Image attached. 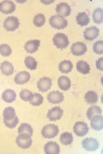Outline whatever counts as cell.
I'll return each mask as SVG.
<instances>
[{
  "label": "cell",
  "instance_id": "cell-22",
  "mask_svg": "<svg viewBox=\"0 0 103 154\" xmlns=\"http://www.w3.org/2000/svg\"><path fill=\"white\" fill-rule=\"evenodd\" d=\"M16 96L15 92L11 89L6 90L2 94V98L3 100L8 103L14 101L15 100Z\"/></svg>",
  "mask_w": 103,
  "mask_h": 154
},
{
  "label": "cell",
  "instance_id": "cell-11",
  "mask_svg": "<svg viewBox=\"0 0 103 154\" xmlns=\"http://www.w3.org/2000/svg\"><path fill=\"white\" fill-rule=\"evenodd\" d=\"M37 84L39 91L43 93L47 92L51 88L52 85V80L49 77H44L39 79Z\"/></svg>",
  "mask_w": 103,
  "mask_h": 154
},
{
  "label": "cell",
  "instance_id": "cell-37",
  "mask_svg": "<svg viewBox=\"0 0 103 154\" xmlns=\"http://www.w3.org/2000/svg\"><path fill=\"white\" fill-rule=\"evenodd\" d=\"M103 57L99 58L96 62V68L99 70L103 71Z\"/></svg>",
  "mask_w": 103,
  "mask_h": 154
},
{
  "label": "cell",
  "instance_id": "cell-32",
  "mask_svg": "<svg viewBox=\"0 0 103 154\" xmlns=\"http://www.w3.org/2000/svg\"><path fill=\"white\" fill-rule=\"evenodd\" d=\"M44 99L43 97L40 93H35L33 94L32 98L29 101V102L33 106H39L43 102Z\"/></svg>",
  "mask_w": 103,
  "mask_h": 154
},
{
  "label": "cell",
  "instance_id": "cell-34",
  "mask_svg": "<svg viewBox=\"0 0 103 154\" xmlns=\"http://www.w3.org/2000/svg\"><path fill=\"white\" fill-rule=\"evenodd\" d=\"M20 97L23 100L27 102L30 101L32 99L33 94L32 92L27 89H22L20 93Z\"/></svg>",
  "mask_w": 103,
  "mask_h": 154
},
{
  "label": "cell",
  "instance_id": "cell-13",
  "mask_svg": "<svg viewBox=\"0 0 103 154\" xmlns=\"http://www.w3.org/2000/svg\"><path fill=\"white\" fill-rule=\"evenodd\" d=\"M64 96L63 93L58 91H53L47 94V99L52 104H59L64 100Z\"/></svg>",
  "mask_w": 103,
  "mask_h": 154
},
{
  "label": "cell",
  "instance_id": "cell-15",
  "mask_svg": "<svg viewBox=\"0 0 103 154\" xmlns=\"http://www.w3.org/2000/svg\"><path fill=\"white\" fill-rule=\"evenodd\" d=\"M44 152L46 154H58L60 152L59 146L56 142L51 141L45 145Z\"/></svg>",
  "mask_w": 103,
  "mask_h": 154
},
{
  "label": "cell",
  "instance_id": "cell-7",
  "mask_svg": "<svg viewBox=\"0 0 103 154\" xmlns=\"http://www.w3.org/2000/svg\"><path fill=\"white\" fill-rule=\"evenodd\" d=\"M82 147L88 151H95L99 145L98 142L95 139L87 138L83 139L81 143Z\"/></svg>",
  "mask_w": 103,
  "mask_h": 154
},
{
  "label": "cell",
  "instance_id": "cell-31",
  "mask_svg": "<svg viewBox=\"0 0 103 154\" xmlns=\"http://www.w3.org/2000/svg\"><path fill=\"white\" fill-rule=\"evenodd\" d=\"M24 63L27 68L31 70L36 69L37 62L32 57L29 56L25 57Z\"/></svg>",
  "mask_w": 103,
  "mask_h": 154
},
{
  "label": "cell",
  "instance_id": "cell-23",
  "mask_svg": "<svg viewBox=\"0 0 103 154\" xmlns=\"http://www.w3.org/2000/svg\"><path fill=\"white\" fill-rule=\"evenodd\" d=\"M73 67V65L70 61L64 60L59 63L58 69L62 73L67 74L71 71Z\"/></svg>",
  "mask_w": 103,
  "mask_h": 154
},
{
  "label": "cell",
  "instance_id": "cell-25",
  "mask_svg": "<svg viewBox=\"0 0 103 154\" xmlns=\"http://www.w3.org/2000/svg\"><path fill=\"white\" fill-rule=\"evenodd\" d=\"M77 70L83 74H86L89 73L90 68L89 64L82 60L79 61L76 63Z\"/></svg>",
  "mask_w": 103,
  "mask_h": 154
},
{
  "label": "cell",
  "instance_id": "cell-35",
  "mask_svg": "<svg viewBox=\"0 0 103 154\" xmlns=\"http://www.w3.org/2000/svg\"><path fill=\"white\" fill-rule=\"evenodd\" d=\"M12 53V50L10 46L6 44L0 45V54L4 57L8 56Z\"/></svg>",
  "mask_w": 103,
  "mask_h": 154
},
{
  "label": "cell",
  "instance_id": "cell-10",
  "mask_svg": "<svg viewBox=\"0 0 103 154\" xmlns=\"http://www.w3.org/2000/svg\"><path fill=\"white\" fill-rule=\"evenodd\" d=\"M63 111L60 107L55 106L48 110L47 115V118L51 121H56L59 120L61 117Z\"/></svg>",
  "mask_w": 103,
  "mask_h": 154
},
{
  "label": "cell",
  "instance_id": "cell-26",
  "mask_svg": "<svg viewBox=\"0 0 103 154\" xmlns=\"http://www.w3.org/2000/svg\"><path fill=\"white\" fill-rule=\"evenodd\" d=\"M93 20L95 23L97 24L102 22L103 10L100 8H97L93 11L92 14Z\"/></svg>",
  "mask_w": 103,
  "mask_h": 154
},
{
  "label": "cell",
  "instance_id": "cell-8",
  "mask_svg": "<svg viewBox=\"0 0 103 154\" xmlns=\"http://www.w3.org/2000/svg\"><path fill=\"white\" fill-rule=\"evenodd\" d=\"M73 131L76 135L83 137L89 131V128L87 124L83 122H76L73 128Z\"/></svg>",
  "mask_w": 103,
  "mask_h": 154
},
{
  "label": "cell",
  "instance_id": "cell-21",
  "mask_svg": "<svg viewBox=\"0 0 103 154\" xmlns=\"http://www.w3.org/2000/svg\"><path fill=\"white\" fill-rule=\"evenodd\" d=\"M58 84L59 88L61 90L66 91L70 88L71 85V81L67 76H62L58 79Z\"/></svg>",
  "mask_w": 103,
  "mask_h": 154
},
{
  "label": "cell",
  "instance_id": "cell-3",
  "mask_svg": "<svg viewBox=\"0 0 103 154\" xmlns=\"http://www.w3.org/2000/svg\"><path fill=\"white\" fill-rule=\"evenodd\" d=\"M54 45L58 49H66L70 43L67 36L64 33H57L53 38Z\"/></svg>",
  "mask_w": 103,
  "mask_h": 154
},
{
  "label": "cell",
  "instance_id": "cell-4",
  "mask_svg": "<svg viewBox=\"0 0 103 154\" xmlns=\"http://www.w3.org/2000/svg\"><path fill=\"white\" fill-rule=\"evenodd\" d=\"M15 142L18 147L26 149L31 146L32 141L30 135L27 133H22L20 134L16 137Z\"/></svg>",
  "mask_w": 103,
  "mask_h": 154
},
{
  "label": "cell",
  "instance_id": "cell-28",
  "mask_svg": "<svg viewBox=\"0 0 103 154\" xmlns=\"http://www.w3.org/2000/svg\"><path fill=\"white\" fill-rule=\"evenodd\" d=\"M73 141L72 135L71 133L64 132L61 135L60 141L62 144L65 145L71 144Z\"/></svg>",
  "mask_w": 103,
  "mask_h": 154
},
{
  "label": "cell",
  "instance_id": "cell-29",
  "mask_svg": "<svg viewBox=\"0 0 103 154\" xmlns=\"http://www.w3.org/2000/svg\"><path fill=\"white\" fill-rule=\"evenodd\" d=\"M102 110L100 107L96 105L92 106L88 109L86 115L89 120H90L92 118L96 115L101 114Z\"/></svg>",
  "mask_w": 103,
  "mask_h": 154
},
{
  "label": "cell",
  "instance_id": "cell-9",
  "mask_svg": "<svg viewBox=\"0 0 103 154\" xmlns=\"http://www.w3.org/2000/svg\"><path fill=\"white\" fill-rule=\"evenodd\" d=\"M71 52L73 55L80 56L84 54L87 51L86 45L83 42L73 43L71 47Z\"/></svg>",
  "mask_w": 103,
  "mask_h": 154
},
{
  "label": "cell",
  "instance_id": "cell-14",
  "mask_svg": "<svg viewBox=\"0 0 103 154\" xmlns=\"http://www.w3.org/2000/svg\"><path fill=\"white\" fill-rule=\"evenodd\" d=\"M99 30L96 26H91L85 29L83 32L85 39L91 41L96 39L99 35Z\"/></svg>",
  "mask_w": 103,
  "mask_h": 154
},
{
  "label": "cell",
  "instance_id": "cell-12",
  "mask_svg": "<svg viewBox=\"0 0 103 154\" xmlns=\"http://www.w3.org/2000/svg\"><path fill=\"white\" fill-rule=\"evenodd\" d=\"M15 9V5L11 1L5 0L0 3V12L4 14H11Z\"/></svg>",
  "mask_w": 103,
  "mask_h": 154
},
{
  "label": "cell",
  "instance_id": "cell-6",
  "mask_svg": "<svg viewBox=\"0 0 103 154\" xmlns=\"http://www.w3.org/2000/svg\"><path fill=\"white\" fill-rule=\"evenodd\" d=\"M20 23L19 20L13 16H8L5 20L3 27L7 31H13L18 28Z\"/></svg>",
  "mask_w": 103,
  "mask_h": 154
},
{
  "label": "cell",
  "instance_id": "cell-1",
  "mask_svg": "<svg viewBox=\"0 0 103 154\" xmlns=\"http://www.w3.org/2000/svg\"><path fill=\"white\" fill-rule=\"evenodd\" d=\"M3 116L5 125L9 128H15L19 122L18 118L16 116L15 110L12 107H8L5 109Z\"/></svg>",
  "mask_w": 103,
  "mask_h": 154
},
{
  "label": "cell",
  "instance_id": "cell-19",
  "mask_svg": "<svg viewBox=\"0 0 103 154\" xmlns=\"http://www.w3.org/2000/svg\"><path fill=\"white\" fill-rule=\"evenodd\" d=\"M56 10L58 14L65 17L69 16L71 11L70 6L64 2L57 5Z\"/></svg>",
  "mask_w": 103,
  "mask_h": 154
},
{
  "label": "cell",
  "instance_id": "cell-36",
  "mask_svg": "<svg viewBox=\"0 0 103 154\" xmlns=\"http://www.w3.org/2000/svg\"><path fill=\"white\" fill-rule=\"evenodd\" d=\"M93 49L96 54L101 55L103 53V42L100 40L95 42L93 44Z\"/></svg>",
  "mask_w": 103,
  "mask_h": 154
},
{
  "label": "cell",
  "instance_id": "cell-17",
  "mask_svg": "<svg viewBox=\"0 0 103 154\" xmlns=\"http://www.w3.org/2000/svg\"><path fill=\"white\" fill-rule=\"evenodd\" d=\"M40 41L38 40L28 41L24 46L25 50L27 53L31 54L35 52L38 50V47L40 46Z\"/></svg>",
  "mask_w": 103,
  "mask_h": 154
},
{
  "label": "cell",
  "instance_id": "cell-18",
  "mask_svg": "<svg viewBox=\"0 0 103 154\" xmlns=\"http://www.w3.org/2000/svg\"><path fill=\"white\" fill-rule=\"evenodd\" d=\"M91 127L95 130L99 131L103 128V117L101 115H96L91 118L90 122Z\"/></svg>",
  "mask_w": 103,
  "mask_h": 154
},
{
  "label": "cell",
  "instance_id": "cell-2",
  "mask_svg": "<svg viewBox=\"0 0 103 154\" xmlns=\"http://www.w3.org/2000/svg\"><path fill=\"white\" fill-rule=\"evenodd\" d=\"M49 20L51 26L58 30L64 29L68 24L67 20L63 16L58 14L52 16Z\"/></svg>",
  "mask_w": 103,
  "mask_h": 154
},
{
  "label": "cell",
  "instance_id": "cell-5",
  "mask_svg": "<svg viewBox=\"0 0 103 154\" xmlns=\"http://www.w3.org/2000/svg\"><path fill=\"white\" fill-rule=\"evenodd\" d=\"M58 126L54 124H49L45 126L41 131V134L45 138L50 139L56 136L58 134Z\"/></svg>",
  "mask_w": 103,
  "mask_h": 154
},
{
  "label": "cell",
  "instance_id": "cell-20",
  "mask_svg": "<svg viewBox=\"0 0 103 154\" xmlns=\"http://www.w3.org/2000/svg\"><path fill=\"white\" fill-rule=\"evenodd\" d=\"M0 70L3 74L7 76L12 75L14 70L12 64L7 61L1 63Z\"/></svg>",
  "mask_w": 103,
  "mask_h": 154
},
{
  "label": "cell",
  "instance_id": "cell-24",
  "mask_svg": "<svg viewBox=\"0 0 103 154\" xmlns=\"http://www.w3.org/2000/svg\"><path fill=\"white\" fill-rule=\"evenodd\" d=\"M76 18L77 24L81 27L87 25L90 21L88 15L85 12L79 13Z\"/></svg>",
  "mask_w": 103,
  "mask_h": 154
},
{
  "label": "cell",
  "instance_id": "cell-27",
  "mask_svg": "<svg viewBox=\"0 0 103 154\" xmlns=\"http://www.w3.org/2000/svg\"><path fill=\"white\" fill-rule=\"evenodd\" d=\"M84 99L88 104H93L98 102V97L95 92L93 91H89L85 93Z\"/></svg>",
  "mask_w": 103,
  "mask_h": 154
},
{
  "label": "cell",
  "instance_id": "cell-33",
  "mask_svg": "<svg viewBox=\"0 0 103 154\" xmlns=\"http://www.w3.org/2000/svg\"><path fill=\"white\" fill-rule=\"evenodd\" d=\"M46 18L44 15L39 13L36 15L33 19V23L35 26L38 27H40L44 24Z\"/></svg>",
  "mask_w": 103,
  "mask_h": 154
},
{
  "label": "cell",
  "instance_id": "cell-16",
  "mask_svg": "<svg viewBox=\"0 0 103 154\" xmlns=\"http://www.w3.org/2000/svg\"><path fill=\"white\" fill-rule=\"evenodd\" d=\"M31 78L29 72L25 71L19 72L14 78L15 83L19 85H23L27 83Z\"/></svg>",
  "mask_w": 103,
  "mask_h": 154
},
{
  "label": "cell",
  "instance_id": "cell-30",
  "mask_svg": "<svg viewBox=\"0 0 103 154\" xmlns=\"http://www.w3.org/2000/svg\"><path fill=\"white\" fill-rule=\"evenodd\" d=\"M18 132L19 134L27 133L31 136L33 134V130L30 125L27 123H21L18 128Z\"/></svg>",
  "mask_w": 103,
  "mask_h": 154
}]
</instances>
